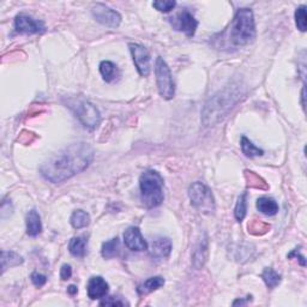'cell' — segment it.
Instances as JSON below:
<instances>
[{"label":"cell","instance_id":"1","mask_svg":"<svg viewBox=\"0 0 307 307\" xmlns=\"http://www.w3.org/2000/svg\"><path fill=\"white\" fill-rule=\"evenodd\" d=\"M94 155V149L88 143H72L42 163L40 173L52 184L63 182L89 167Z\"/></svg>","mask_w":307,"mask_h":307},{"label":"cell","instance_id":"2","mask_svg":"<svg viewBox=\"0 0 307 307\" xmlns=\"http://www.w3.org/2000/svg\"><path fill=\"white\" fill-rule=\"evenodd\" d=\"M241 97L239 87L232 86L211 96L202 110V123L204 126H214L227 117L229 110Z\"/></svg>","mask_w":307,"mask_h":307},{"label":"cell","instance_id":"3","mask_svg":"<svg viewBox=\"0 0 307 307\" xmlns=\"http://www.w3.org/2000/svg\"><path fill=\"white\" fill-rule=\"evenodd\" d=\"M256 37V23L252 10L239 9L231 25L229 40L235 46H245Z\"/></svg>","mask_w":307,"mask_h":307},{"label":"cell","instance_id":"4","mask_svg":"<svg viewBox=\"0 0 307 307\" xmlns=\"http://www.w3.org/2000/svg\"><path fill=\"white\" fill-rule=\"evenodd\" d=\"M140 197L146 208H156L163 202V179L156 171H146L139 179Z\"/></svg>","mask_w":307,"mask_h":307},{"label":"cell","instance_id":"5","mask_svg":"<svg viewBox=\"0 0 307 307\" xmlns=\"http://www.w3.org/2000/svg\"><path fill=\"white\" fill-rule=\"evenodd\" d=\"M65 104L74 114V117L88 129H95L96 126H99L101 122L99 109L84 97H68Z\"/></svg>","mask_w":307,"mask_h":307},{"label":"cell","instance_id":"6","mask_svg":"<svg viewBox=\"0 0 307 307\" xmlns=\"http://www.w3.org/2000/svg\"><path fill=\"white\" fill-rule=\"evenodd\" d=\"M191 203L199 212L210 215L215 211V199L210 188L203 182H194L188 190Z\"/></svg>","mask_w":307,"mask_h":307},{"label":"cell","instance_id":"7","mask_svg":"<svg viewBox=\"0 0 307 307\" xmlns=\"http://www.w3.org/2000/svg\"><path fill=\"white\" fill-rule=\"evenodd\" d=\"M155 76L160 95L165 100H172L175 94L174 82L169 66L161 57H158L155 61Z\"/></svg>","mask_w":307,"mask_h":307},{"label":"cell","instance_id":"8","mask_svg":"<svg viewBox=\"0 0 307 307\" xmlns=\"http://www.w3.org/2000/svg\"><path fill=\"white\" fill-rule=\"evenodd\" d=\"M91 14L97 22L109 28H118L122 22V16L119 12L101 3H97L91 8Z\"/></svg>","mask_w":307,"mask_h":307},{"label":"cell","instance_id":"9","mask_svg":"<svg viewBox=\"0 0 307 307\" xmlns=\"http://www.w3.org/2000/svg\"><path fill=\"white\" fill-rule=\"evenodd\" d=\"M129 47L138 73L142 77H148L150 73V54L148 50L139 44H130Z\"/></svg>","mask_w":307,"mask_h":307},{"label":"cell","instance_id":"10","mask_svg":"<svg viewBox=\"0 0 307 307\" xmlns=\"http://www.w3.org/2000/svg\"><path fill=\"white\" fill-rule=\"evenodd\" d=\"M15 29L18 34H42L45 32V24L41 21L34 19L30 16L21 14L15 18Z\"/></svg>","mask_w":307,"mask_h":307},{"label":"cell","instance_id":"11","mask_svg":"<svg viewBox=\"0 0 307 307\" xmlns=\"http://www.w3.org/2000/svg\"><path fill=\"white\" fill-rule=\"evenodd\" d=\"M171 23L175 30L184 32L186 36L188 37L194 36L196 29L198 27L197 19L187 10H184L180 14L176 15L174 18H171Z\"/></svg>","mask_w":307,"mask_h":307},{"label":"cell","instance_id":"12","mask_svg":"<svg viewBox=\"0 0 307 307\" xmlns=\"http://www.w3.org/2000/svg\"><path fill=\"white\" fill-rule=\"evenodd\" d=\"M124 243L125 246L131 251H146L148 243L144 240L138 227L127 228L124 233Z\"/></svg>","mask_w":307,"mask_h":307},{"label":"cell","instance_id":"13","mask_svg":"<svg viewBox=\"0 0 307 307\" xmlns=\"http://www.w3.org/2000/svg\"><path fill=\"white\" fill-rule=\"evenodd\" d=\"M109 292V285L102 276H93L87 286L88 296L91 300L102 299Z\"/></svg>","mask_w":307,"mask_h":307},{"label":"cell","instance_id":"14","mask_svg":"<svg viewBox=\"0 0 307 307\" xmlns=\"http://www.w3.org/2000/svg\"><path fill=\"white\" fill-rule=\"evenodd\" d=\"M172 252V241L169 238H156L152 241L151 250H150V254L152 258L156 259H163V258H168L169 254Z\"/></svg>","mask_w":307,"mask_h":307},{"label":"cell","instance_id":"15","mask_svg":"<svg viewBox=\"0 0 307 307\" xmlns=\"http://www.w3.org/2000/svg\"><path fill=\"white\" fill-rule=\"evenodd\" d=\"M165 285V280L161 276H152L149 277L148 280H145L144 282L140 283V285L137 287V293L139 295H146V294H150L155 290H158L159 288Z\"/></svg>","mask_w":307,"mask_h":307},{"label":"cell","instance_id":"16","mask_svg":"<svg viewBox=\"0 0 307 307\" xmlns=\"http://www.w3.org/2000/svg\"><path fill=\"white\" fill-rule=\"evenodd\" d=\"M42 231L41 218L36 209H31L27 215V234L29 237H37Z\"/></svg>","mask_w":307,"mask_h":307},{"label":"cell","instance_id":"17","mask_svg":"<svg viewBox=\"0 0 307 307\" xmlns=\"http://www.w3.org/2000/svg\"><path fill=\"white\" fill-rule=\"evenodd\" d=\"M88 239L86 237H73L68 244V251L73 257L83 258L88 252Z\"/></svg>","mask_w":307,"mask_h":307},{"label":"cell","instance_id":"18","mask_svg":"<svg viewBox=\"0 0 307 307\" xmlns=\"http://www.w3.org/2000/svg\"><path fill=\"white\" fill-rule=\"evenodd\" d=\"M257 209L266 216H274L279 212V204L276 203L275 199L264 196V197L258 198Z\"/></svg>","mask_w":307,"mask_h":307},{"label":"cell","instance_id":"19","mask_svg":"<svg viewBox=\"0 0 307 307\" xmlns=\"http://www.w3.org/2000/svg\"><path fill=\"white\" fill-rule=\"evenodd\" d=\"M23 257L19 256L18 253L12 252V251H2V269L3 273L9 267L17 266L19 264H22Z\"/></svg>","mask_w":307,"mask_h":307},{"label":"cell","instance_id":"20","mask_svg":"<svg viewBox=\"0 0 307 307\" xmlns=\"http://www.w3.org/2000/svg\"><path fill=\"white\" fill-rule=\"evenodd\" d=\"M120 252V240L119 238H113L106 243H103L102 245V257L106 258V259H112V258L117 257Z\"/></svg>","mask_w":307,"mask_h":307},{"label":"cell","instance_id":"21","mask_svg":"<svg viewBox=\"0 0 307 307\" xmlns=\"http://www.w3.org/2000/svg\"><path fill=\"white\" fill-rule=\"evenodd\" d=\"M71 226L74 229H82V228H86L89 226L90 223V216L87 211L84 210H76L72 214V216L70 218Z\"/></svg>","mask_w":307,"mask_h":307},{"label":"cell","instance_id":"22","mask_svg":"<svg viewBox=\"0 0 307 307\" xmlns=\"http://www.w3.org/2000/svg\"><path fill=\"white\" fill-rule=\"evenodd\" d=\"M100 73H101V76H102L103 80L106 82H108V83H110V82H113L114 80H116V78L118 77V74H119L116 64L112 63V61H109V60H104L100 64Z\"/></svg>","mask_w":307,"mask_h":307},{"label":"cell","instance_id":"23","mask_svg":"<svg viewBox=\"0 0 307 307\" xmlns=\"http://www.w3.org/2000/svg\"><path fill=\"white\" fill-rule=\"evenodd\" d=\"M240 146H241V151H243V154L246 156V158L252 159L256 158V156H262L264 154V150L257 148V146L245 136L241 137Z\"/></svg>","mask_w":307,"mask_h":307},{"label":"cell","instance_id":"24","mask_svg":"<svg viewBox=\"0 0 307 307\" xmlns=\"http://www.w3.org/2000/svg\"><path fill=\"white\" fill-rule=\"evenodd\" d=\"M245 179L247 181V186L252 188H257V190H269V186L265 182V180H263L259 175L256 174L254 172L251 171H245Z\"/></svg>","mask_w":307,"mask_h":307},{"label":"cell","instance_id":"25","mask_svg":"<svg viewBox=\"0 0 307 307\" xmlns=\"http://www.w3.org/2000/svg\"><path fill=\"white\" fill-rule=\"evenodd\" d=\"M208 256V243L207 240H203L198 245L197 250L194 253V266L196 269H201L205 264Z\"/></svg>","mask_w":307,"mask_h":307},{"label":"cell","instance_id":"26","mask_svg":"<svg viewBox=\"0 0 307 307\" xmlns=\"http://www.w3.org/2000/svg\"><path fill=\"white\" fill-rule=\"evenodd\" d=\"M260 277H262L264 282H265L267 288H270V289L275 288V287L279 286L281 280H282V277H281L280 274L276 273L274 269H271V267H266V269L262 273Z\"/></svg>","mask_w":307,"mask_h":307},{"label":"cell","instance_id":"27","mask_svg":"<svg viewBox=\"0 0 307 307\" xmlns=\"http://www.w3.org/2000/svg\"><path fill=\"white\" fill-rule=\"evenodd\" d=\"M246 211H247V194L244 192L243 195H240L238 197L237 204H235L234 208V216L237 218V221L241 222L246 216Z\"/></svg>","mask_w":307,"mask_h":307},{"label":"cell","instance_id":"28","mask_svg":"<svg viewBox=\"0 0 307 307\" xmlns=\"http://www.w3.org/2000/svg\"><path fill=\"white\" fill-rule=\"evenodd\" d=\"M247 229H249V233L253 235H263L267 233V231L270 229V224H267L263 221L252 220L249 223V226H247Z\"/></svg>","mask_w":307,"mask_h":307},{"label":"cell","instance_id":"29","mask_svg":"<svg viewBox=\"0 0 307 307\" xmlns=\"http://www.w3.org/2000/svg\"><path fill=\"white\" fill-rule=\"evenodd\" d=\"M295 24L300 31H306V5H301L296 9Z\"/></svg>","mask_w":307,"mask_h":307},{"label":"cell","instance_id":"30","mask_svg":"<svg viewBox=\"0 0 307 307\" xmlns=\"http://www.w3.org/2000/svg\"><path fill=\"white\" fill-rule=\"evenodd\" d=\"M176 3L174 0H158V2H154L152 6L160 12H169L175 8Z\"/></svg>","mask_w":307,"mask_h":307},{"label":"cell","instance_id":"31","mask_svg":"<svg viewBox=\"0 0 307 307\" xmlns=\"http://www.w3.org/2000/svg\"><path fill=\"white\" fill-rule=\"evenodd\" d=\"M129 305L125 300H122L120 298H116V296H108L104 298L102 301L100 302V306H125Z\"/></svg>","mask_w":307,"mask_h":307},{"label":"cell","instance_id":"32","mask_svg":"<svg viewBox=\"0 0 307 307\" xmlns=\"http://www.w3.org/2000/svg\"><path fill=\"white\" fill-rule=\"evenodd\" d=\"M31 281L35 286L40 288V287H42L46 282H47V277H46L45 275H42V274H40V273H32Z\"/></svg>","mask_w":307,"mask_h":307},{"label":"cell","instance_id":"33","mask_svg":"<svg viewBox=\"0 0 307 307\" xmlns=\"http://www.w3.org/2000/svg\"><path fill=\"white\" fill-rule=\"evenodd\" d=\"M71 276H72V267L68 265V264H64L60 269V279L66 281L71 279Z\"/></svg>","mask_w":307,"mask_h":307},{"label":"cell","instance_id":"34","mask_svg":"<svg viewBox=\"0 0 307 307\" xmlns=\"http://www.w3.org/2000/svg\"><path fill=\"white\" fill-rule=\"evenodd\" d=\"M292 257H298V258H299V260H300V264H301L302 266H305V265H306L305 257L301 256V254H299V253H298V251H296V250L292 251V252H290V253L288 254V258H292Z\"/></svg>","mask_w":307,"mask_h":307},{"label":"cell","instance_id":"35","mask_svg":"<svg viewBox=\"0 0 307 307\" xmlns=\"http://www.w3.org/2000/svg\"><path fill=\"white\" fill-rule=\"evenodd\" d=\"M251 298H252V296L250 295V296H247V299H246V300H243V299L235 300V301L233 302V306H237V305H240V306H241V305H246L247 302H249V301H251V300H252Z\"/></svg>","mask_w":307,"mask_h":307},{"label":"cell","instance_id":"36","mask_svg":"<svg viewBox=\"0 0 307 307\" xmlns=\"http://www.w3.org/2000/svg\"><path fill=\"white\" fill-rule=\"evenodd\" d=\"M77 292H78V289H77V287L76 286H70L67 288V293L68 294H71V295H74V294H77Z\"/></svg>","mask_w":307,"mask_h":307},{"label":"cell","instance_id":"37","mask_svg":"<svg viewBox=\"0 0 307 307\" xmlns=\"http://www.w3.org/2000/svg\"><path fill=\"white\" fill-rule=\"evenodd\" d=\"M302 107L303 108H305V88H303L302 89Z\"/></svg>","mask_w":307,"mask_h":307}]
</instances>
